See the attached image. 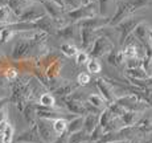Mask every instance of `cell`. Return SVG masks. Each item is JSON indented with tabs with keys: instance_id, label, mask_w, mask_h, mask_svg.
I'll return each mask as SVG.
<instances>
[{
	"instance_id": "f35d334b",
	"label": "cell",
	"mask_w": 152,
	"mask_h": 143,
	"mask_svg": "<svg viewBox=\"0 0 152 143\" xmlns=\"http://www.w3.org/2000/svg\"><path fill=\"white\" fill-rule=\"evenodd\" d=\"M17 76H19V70H17L16 68H13V66H11V68H7L4 70V77H5V80H8V81L16 80Z\"/></svg>"
},
{
	"instance_id": "1f68e13d",
	"label": "cell",
	"mask_w": 152,
	"mask_h": 143,
	"mask_svg": "<svg viewBox=\"0 0 152 143\" xmlns=\"http://www.w3.org/2000/svg\"><path fill=\"white\" fill-rule=\"evenodd\" d=\"M87 70H89L91 74H98V73L102 72V64L98 61V58H90L89 62L86 64Z\"/></svg>"
},
{
	"instance_id": "83f0119b",
	"label": "cell",
	"mask_w": 152,
	"mask_h": 143,
	"mask_svg": "<svg viewBox=\"0 0 152 143\" xmlns=\"http://www.w3.org/2000/svg\"><path fill=\"white\" fill-rule=\"evenodd\" d=\"M17 34H19L17 31H13V29H11L8 27H0V43L1 44L8 43L15 36H17Z\"/></svg>"
},
{
	"instance_id": "db71d44e",
	"label": "cell",
	"mask_w": 152,
	"mask_h": 143,
	"mask_svg": "<svg viewBox=\"0 0 152 143\" xmlns=\"http://www.w3.org/2000/svg\"><path fill=\"white\" fill-rule=\"evenodd\" d=\"M85 143H87V142H85Z\"/></svg>"
},
{
	"instance_id": "f5cc1de1",
	"label": "cell",
	"mask_w": 152,
	"mask_h": 143,
	"mask_svg": "<svg viewBox=\"0 0 152 143\" xmlns=\"http://www.w3.org/2000/svg\"><path fill=\"white\" fill-rule=\"evenodd\" d=\"M151 76H152V61H151Z\"/></svg>"
},
{
	"instance_id": "60d3db41",
	"label": "cell",
	"mask_w": 152,
	"mask_h": 143,
	"mask_svg": "<svg viewBox=\"0 0 152 143\" xmlns=\"http://www.w3.org/2000/svg\"><path fill=\"white\" fill-rule=\"evenodd\" d=\"M130 1L136 11V10H140V8H144V7H147V5H150L152 3V0H130Z\"/></svg>"
},
{
	"instance_id": "f546056e",
	"label": "cell",
	"mask_w": 152,
	"mask_h": 143,
	"mask_svg": "<svg viewBox=\"0 0 152 143\" xmlns=\"http://www.w3.org/2000/svg\"><path fill=\"white\" fill-rule=\"evenodd\" d=\"M83 122H85V117H77V118L69 121V126H68V135L72 133H75L78 130L83 129Z\"/></svg>"
},
{
	"instance_id": "5b68a950",
	"label": "cell",
	"mask_w": 152,
	"mask_h": 143,
	"mask_svg": "<svg viewBox=\"0 0 152 143\" xmlns=\"http://www.w3.org/2000/svg\"><path fill=\"white\" fill-rule=\"evenodd\" d=\"M135 12V8L132 7L131 1H124V0H119L118 5H116V10L114 12L113 17H111L110 25L111 27H116L119 23H122L124 19L130 17L131 15Z\"/></svg>"
},
{
	"instance_id": "836d02e7",
	"label": "cell",
	"mask_w": 152,
	"mask_h": 143,
	"mask_svg": "<svg viewBox=\"0 0 152 143\" xmlns=\"http://www.w3.org/2000/svg\"><path fill=\"white\" fill-rule=\"evenodd\" d=\"M60 51H61V53L65 54L66 57H73V56H75V54L78 53L77 46L72 45V44H69V43L62 44V45H61V48H60Z\"/></svg>"
},
{
	"instance_id": "2e32d148",
	"label": "cell",
	"mask_w": 152,
	"mask_h": 143,
	"mask_svg": "<svg viewBox=\"0 0 152 143\" xmlns=\"http://www.w3.org/2000/svg\"><path fill=\"white\" fill-rule=\"evenodd\" d=\"M32 4H33V3L29 1V0H10V1H8V5L11 7V10L13 11L17 17L21 16V15L25 12V10L31 7Z\"/></svg>"
},
{
	"instance_id": "8d00e7d4",
	"label": "cell",
	"mask_w": 152,
	"mask_h": 143,
	"mask_svg": "<svg viewBox=\"0 0 152 143\" xmlns=\"http://www.w3.org/2000/svg\"><path fill=\"white\" fill-rule=\"evenodd\" d=\"M7 101H8L7 98L0 100V130L7 122V114H5V103H7Z\"/></svg>"
},
{
	"instance_id": "ac0fdd59",
	"label": "cell",
	"mask_w": 152,
	"mask_h": 143,
	"mask_svg": "<svg viewBox=\"0 0 152 143\" xmlns=\"http://www.w3.org/2000/svg\"><path fill=\"white\" fill-rule=\"evenodd\" d=\"M142 117H143V113L127 110V111L121 117V119H122V122H123V126H135L140 119H142Z\"/></svg>"
},
{
	"instance_id": "e0dca14e",
	"label": "cell",
	"mask_w": 152,
	"mask_h": 143,
	"mask_svg": "<svg viewBox=\"0 0 152 143\" xmlns=\"http://www.w3.org/2000/svg\"><path fill=\"white\" fill-rule=\"evenodd\" d=\"M99 4V13L104 17H111L110 12L114 10H116V5L119 1L116 0H97Z\"/></svg>"
},
{
	"instance_id": "ab89813d",
	"label": "cell",
	"mask_w": 152,
	"mask_h": 143,
	"mask_svg": "<svg viewBox=\"0 0 152 143\" xmlns=\"http://www.w3.org/2000/svg\"><path fill=\"white\" fill-rule=\"evenodd\" d=\"M58 69H60V62H58V61H56V62H53L48 68V70H46V73H45L46 77H48V78H54L58 74V72H57Z\"/></svg>"
},
{
	"instance_id": "7bdbcfd3",
	"label": "cell",
	"mask_w": 152,
	"mask_h": 143,
	"mask_svg": "<svg viewBox=\"0 0 152 143\" xmlns=\"http://www.w3.org/2000/svg\"><path fill=\"white\" fill-rule=\"evenodd\" d=\"M77 82L80 84V85H87V84L90 82V74L89 73H80L77 77Z\"/></svg>"
},
{
	"instance_id": "ee69618b",
	"label": "cell",
	"mask_w": 152,
	"mask_h": 143,
	"mask_svg": "<svg viewBox=\"0 0 152 143\" xmlns=\"http://www.w3.org/2000/svg\"><path fill=\"white\" fill-rule=\"evenodd\" d=\"M4 89H5V80L3 77H0V93L4 92Z\"/></svg>"
},
{
	"instance_id": "e575fe53",
	"label": "cell",
	"mask_w": 152,
	"mask_h": 143,
	"mask_svg": "<svg viewBox=\"0 0 152 143\" xmlns=\"http://www.w3.org/2000/svg\"><path fill=\"white\" fill-rule=\"evenodd\" d=\"M107 107H109V109L111 110V113H113V114L115 115V117H122L126 111H127V110H126L123 106H121L118 102H113V103H109V105H107Z\"/></svg>"
},
{
	"instance_id": "cb8c5ba5",
	"label": "cell",
	"mask_w": 152,
	"mask_h": 143,
	"mask_svg": "<svg viewBox=\"0 0 152 143\" xmlns=\"http://www.w3.org/2000/svg\"><path fill=\"white\" fill-rule=\"evenodd\" d=\"M126 76L128 78H136V80H147L150 78V74L142 68H131V69H126Z\"/></svg>"
},
{
	"instance_id": "d6a6232c",
	"label": "cell",
	"mask_w": 152,
	"mask_h": 143,
	"mask_svg": "<svg viewBox=\"0 0 152 143\" xmlns=\"http://www.w3.org/2000/svg\"><path fill=\"white\" fill-rule=\"evenodd\" d=\"M40 105L42 106H46V107H54L56 106V98L50 93H44V94L40 95Z\"/></svg>"
},
{
	"instance_id": "9c48e42d",
	"label": "cell",
	"mask_w": 152,
	"mask_h": 143,
	"mask_svg": "<svg viewBox=\"0 0 152 143\" xmlns=\"http://www.w3.org/2000/svg\"><path fill=\"white\" fill-rule=\"evenodd\" d=\"M95 85H97V89L99 90L101 95L104 98V101L107 102V105L116 101V95H115V92H114V87L107 78H97V80H95Z\"/></svg>"
},
{
	"instance_id": "5bb4252c",
	"label": "cell",
	"mask_w": 152,
	"mask_h": 143,
	"mask_svg": "<svg viewBox=\"0 0 152 143\" xmlns=\"http://www.w3.org/2000/svg\"><path fill=\"white\" fill-rule=\"evenodd\" d=\"M150 31H151V29L148 28L147 23L142 21L138 27L135 28V31L132 32L134 37H135L136 40H139V41L145 46V49L151 48V46H150Z\"/></svg>"
},
{
	"instance_id": "603a6c76",
	"label": "cell",
	"mask_w": 152,
	"mask_h": 143,
	"mask_svg": "<svg viewBox=\"0 0 152 143\" xmlns=\"http://www.w3.org/2000/svg\"><path fill=\"white\" fill-rule=\"evenodd\" d=\"M13 139V126L10 122H5L4 126L0 130V141L1 143H11Z\"/></svg>"
},
{
	"instance_id": "277c9868",
	"label": "cell",
	"mask_w": 152,
	"mask_h": 143,
	"mask_svg": "<svg viewBox=\"0 0 152 143\" xmlns=\"http://www.w3.org/2000/svg\"><path fill=\"white\" fill-rule=\"evenodd\" d=\"M114 48V43L111 41L109 37L106 36H99L95 43L93 44L91 49L89 51V54L91 56V58H99V57H103L107 56Z\"/></svg>"
},
{
	"instance_id": "30bf717a",
	"label": "cell",
	"mask_w": 152,
	"mask_h": 143,
	"mask_svg": "<svg viewBox=\"0 0 152 143\" xmlns=\"http://www.w3.org/2000/svg\"><path fill=\"white\" fill-rule=\"evenodd\" d=\"M61 101H62V103H64V107H65L69 113H72V114L81 115V117H86L87 114H89L82 101L74 100V98H72L70 95L61 98Z\"/></svg>"
},
{
	"instance_id": "7402d4cb",
	"label": "cell",
	"mask_w": 152,
	"mask_h": 143,
	"mask_svg": "<svg viewBox=\"0 0 152 143\" xmlns=\"http://www.w3.org/2000/svg\"><path fill=\"white\" fill-rule=\"evenodd\" d=\"M99 115L101 114H87L86 117H85L83 129L86 130L89 134H91L95 127L99 125Z\"/></svg>"
},
{
	"instance_id": "4316f807",
	"label": "cell",
	"mask_w": 152,
	"mask_h": 143,
	"mask_svg": "<svg viewBox=\"0 0 152 143\" xmlns=\"http://www.w3.org/2000/svg\"><path fill=\"white\" fill-rule=\"evenodd\" d=\"M75 27H77V24L75 23H72V24H68L65 25V27H60L57 29V34L61 37H64V39L66 40H70L74 37V31H75Z\"/></svg>"
},
{
	"instance_id": "44dd1931",
	"label": "cell",
	"mask_w": 152,
	"mask_h": 143,
	"mask_svg": "<svg viewBox=\"0 0 152 143\" xmlns=\"http://www.w3.org/2000/svg\"><path fill=\"white\" fill-rule=\"evenodd\" d=\"M107 61H109L110 65L114 66H121L126 64V58L123 56V52L122 51H116V49H113L109 54H107Z\"/></svg>"
},
{
	"instance_id": "ffe728a7",
	"label": "cell",
	"mask_w": 152,
	"mask_h": 143,
	"mask_svg": "<svg viewBox=\"0 0 152 143\" xmlns=\"http://www.w3.org/2000/svg\"><path fill=\"white\" fill-rule=\"evenodd\" d=\"M90 142V134L85 129L78 130L75 133H72L68 135V143H85Z\"/></svg>"
},
{
	"instance_id": "8992f818",
	"label": "cell",
	"mask_w": 152,
	"mask_h": 143,
	"mask_svg": "<svg viewBox=\"0 0 152 143\" xmlns=\"http://www.w3.org/2000/svg\"><path fill=\"white\" fill-rule=\"evenodd\" d=\"M39 43H40L39 40H34V39H21L13 46L12 58L13 60H24V58H27L31 54L32 49Z\"/></svg>"
},
{
	"instance_id": "8fae6325",
	"label": "cell",
	"mask_w": 152,
	"mask_h": 143,
	"mask_svg": "<svg viewBox=\"0 0 152 143\" xmlns=\"http://www.w3.org/2000/svg\"><path fill=\"white\" fill-rule=\"evenodd\" d=\"M16 143H44V141L40 136L39 127L37 125H32V127L24 133H21L20 135L16 136Z\"/></svg>"
},
{
	"instance_id": "f1b7e54d",
	"label": "cell",
	"mask_w": 152,
	"mask_h": 143,
	"mask_svg": "<svg viewBox=\"0 0 152 143\" xmlns=\"http://www.w3.org/2000/svg\"><path fill=\"white\" fill-rule=\"evenodd\" d=\"M87 102H90L93 106L98 107V109H101V110L107 107V102L104 101V98L102 97L101 94H90L89 97H87Z\"/></svg>"
},
{
	"instance_id": "7a4b0ae2",
	"label": "cell",
	"mask_w": 152,
	"mask_h": 143,
	"mask_svg": "<svg viewBox=\"0 0 152 143\" xmlns=\"http://www.w3.org/2000/svg\"><path fill=\"white\" fill-rule=\"evenodd\" d=\"M121 106H123L126 110H130V111H139V113H144L150 105L147 103L144 100L139 97V95L130 93V94L122 95V97L116 98V101Z\"/></svg>"
},
{
	"instance_id": "d6986e66",
	"label": "cell",
	"mask_w": 152,
	"mask_h": 143,
	"mask_svg": "<svg viewBox=\"0 0 152 143\" xmlns=\"http://www.w3.org/2000/svg\"><path fill=\"white\" fill-rule=\"evenodd\" d=\"M23 115H24L25 121L31 125H34L37 121V103H33V102H28L27 106H25L24 111H23Z\"/></svg>"
},
{
	"instance_id": "484cf974",
	"label": "cell",
	"mask_w": 152,
	"mask_h": 143,
	"mask_svg": "<svg viewBox=\"0 0 152 143\" xmlns=\"http://www.w3.org/2000/svg\"><path fill=\"white\" fill-rule=\"evenodd\" d=\"M68 126H69L68 119L58 118V119H54L53 121V129H54V133L57 134V136L68 134Z\"/></svg>"
},
{
	"instance_id": "3957f363",
	"label": "cell",
	"mask_w": 152,
	"mask_h": 143,
	"mask_svg": "<svg viewBox=\"0 0 152 143\" xmlns=\"http://www.w3.org/2000/svg\"><path fill=\"white\" fill-rule=\"evenodd\" d=\"M143 20V17H134V16H130L127 19H124L122 23H119L116 25V31L119 33V45H123L126 43V40L132 34V32L135 31V28L138 27Z\"/></svg>"
},
{
	"instance_id": "816d5d0a",
	"label": "cell",
	"mask_w": 152,
	"mask_h": 143,
	"mask_svg": "<svg viewBox=\"0 0 152 143\" xmlns=\"http://www.w3.org/2000/svg\"><path fill=\"white\" fill-rule=\"evenodd\" d=\"M113 143H128V142H113Z\"/></svg>"
},
{
	"instance_id": "4fadbf2b",
	"label": "cell",
	"mask_w": 152,
	"mask_h": 143,
	"mask_svg": "<svg viewBox=\"0 0 152 143\" xmlns=\"http://www.w3.org/2000/svg\"><path fill=\"white\" fill-rule=\"evenodd\" d=\"M101 36L98 31H93V29L87 28H81V45L85 51H90L93 46V44L95 43V40Z\"/></svg>"
},
{
	"instance_id": "f907efd6",
	"label": "cell",
	"mask_w": 152,
	"mask_h": 143,
	"mask_svg": "<svg viewBox=\"0 0 152 143\" xmlns=\"http://www.w3.org/2000/svg\"><path fill=\"white\" fill-rule=\"evenodd\" d=\"M90 1H93V0H82V4H89Z\"/></svg>"
},
{
	"instance_id": "52a82bcc",
	"label": "cell",
	"mask_w": 152,
	"mask_h": 143,
	"mask_svg": "<svg viewBox=\"0 0 152 143\" xmlns=\"http://www.w3.org/2000/svg\"><path fill=\"white\" fill-rule=\"evenodd\" d=\"M36 125L39 127L40 136L44 141V143H53L57 139V134L54 133L53 129V121L50 119H44V118H37Z\"/></svg>"
},
{
	"instance_id": "4dcf8cb0",
	"label": "cell",
	"mask_w": 152,
	"mask_h": 143,
	"mask_svg": "<svg viewBox=\"0 0 152 143\" xmlns=\"http://www.w3.org/2000/svg\"><path fill=\"white\" fill-rule=\"evenodd\" d=\"M73 92H75L74 86H72V84H64L62 86H58L57 89L54 90V94L57 95V97H68V95H70Z\"/></svg>"
},
{
	"instance_id": "b9f144b4",
	"label": "cell",
	"mask_w": 152,
	"mask_h": 143,
	"mask_svg": "<svg viewBox=\"0 0 152 143\" xmlns=\"http://www.w3.org/2000/svg\"><path fill=\"white\" fill-rule=\"evenodd\" d=\"M65 3V8H69V11L75 10V8H80L82 4V0H64Z\"/></svg>"
},
{
	"instance_id": "7c38bea8",
	"label": "cell",
	"mask_w": 152,
	"mask_h": 143,
	"mask_svg": "<svg viewBox=\"0 0 152 143\" xmlns=\"http://www.w3.org/2000/svg\"><path fill=\"white\" fill-rule=\"evenodd\" d=\"M37 4H40V3H33L31 7L27 8L25 12L19 17V21H34V20H39L45 16V15H48L45 8L37 7Z\"/></svg>"
},
{
	"instance_id": "6da1fadb",
	"label": "cell",
	"mask_w": 152,
	"mask_h": 143,
	"mask_svg": "<svg viewBox=\"0 0 152 143\" xmlns=\"http://www.w3.org/2000/svg\"><path fill=\"white\" fill-rule=\"evenodd\" d=\"M99 13V4L97 0L90 1L89 4H83L80 8L68 11L66 12V17L72 20V23H78L83 19H89V17H94Z\"/></svg>"
},
{
	"instance_id": "c3c4849f",
	"label": "cell",
	"mask_w": 152,
	"mask_h": 143,
	"mask_svg": "<svg viewBox=\"0 0 152 143\" xmlns=\"http://www.w3.org/2000/svg\"><path fill=\"white\" fill-rule=\"evenodd\" d=\"M8 1H10V0H0V7H3V5H7Z\"/></svg>"
},
{
	"instance_id": "74e56055",
	"label": "cell",
	"mask_w": 152,
	"mask_h": 143,
	"mask_svg": "<svg viewBox=\"0 0 152 143\" xmlns=\"http://www.w3.org/2000/svg\"><path fill=\"white\" fill-rule=\"evenodd\" d=\"M75 62H77V65L87 64L89 62V53L86 51H78V53L75 54Z\"/></svg>"
},
{
	"instance_id": "681fc988",
	"label": "cell",
	"mask_w": 152,
	"mask_h": 143,
	"mask_svg": "<svg viewBox=\"0 0 152 143\" xmlns=\"http://www.w3.org/2000/svg\"><path fill=\"white\" fill-rule=\"evenodd\" d=\"M150 46L152 48V29L150 31Z\"/></svg>"
},
{
	"instance_id": "f6af8a7d",
	"label": "cell",
	"mask_w": 152,
	"mask_h": 143,
	"mask_svg": "<svg viewBox=\"0 0 152 143\" xmlns=\"http://www.w3.org/2000/svg\"><path fill=\"white\" fill-rule=\"evenodd\" d=\"M53 3H56L57 5H60V7H62L64 10H65V3H64V0H52Z\"/></svg>"
},
{
	"instance_id": "ba28073f",
	"label": "cell",
	"mask_w": 152,
	"mask_h": 143,
	"mask_svg": "<svg viewBox=\"0 0 152 143\" xmlns=\"http://www.w3.org/2000/svg\"><path fill=\"white\" fill-rule=\"evenodd\" d=\"M111 17H104V16H94V17H89V19H83L81 21L75 23L77 27L80 28H87V29H93V31H98V29L110 25Z\"/></svg>"
},
{
	"instance_id": "d590c367",
	"label": "cell",
	"mask_w": 152,
	"mask_h": 143,
	"mask_svg": "<svg viewBox=\"0 0 152 143\" xmlns=\"http://www.w3.org/2000/svg\"><path fill=\"white\" fill-rule=\"evenodd\" d=\"M103 134H104L103 127H102L101 125H98V126L94 129V131L90 134V142H91V143H97L99 139L103 136Z\"/></svg>"
},
{
	"instance_id": "7dc6e473",
	"label": "cell",
	"mask_w": 152,
	"mask_h": 143,
	"mask_svg": "<svg viewBox=\"0 0 152 143\" xmlns=\"http://www.w3.org/2000/svg\"><path fill=\"white\" fill-rule=\"evenodd\" d=\"M128 143H140V139L139 138H134L131 141H128Z\"/></svg>"
},
{
	"instance_id": "bcb514c9",
	"label": "cell",
	"mask_w": 152,
	"mask_h": 143,
	"mask_svg": "<svg viewBox=\"0 0 152 143\" xmlns=\"http://www.w3.org/2000/svg\"><path fill=\"white\" fill-rule=\"evenodd\" d=\"M144 143H152V134H147V138H145Z\"/></svg>"
},
{
	"instance_id": "d4e9b609",
	"label": "cell",
	"mask_w": 152,
	"mask_h": 143,
	"mask_svg": "<svg viewBox=\"0 0 152 143\" xmlns=\"http://www.w3.org/2000/svg\"><path fill=\"white\" fill-rule=\"evenodd\" d=\"M138 127V131L139 134H152V119L151 118H147V117H142V119L135 125Z\"/></svg>"
},
{
	"instance_id": "9a60e30c",
	"label": "cell",
	"mask_w": 152,
	"mask_h": 143,
	"mask_svg": "<svg viewBox=\"0 0 152 143\" xmlns=\"http://www.w3.org/2000/svg\"><path fill=\"white\" fill-rule=\"evenodd\" d=\"M15 23H19V17L15 15V12L11 10L10 5H3L0 7V27L11 25Z\"/></svg>"
}]
</instances>
